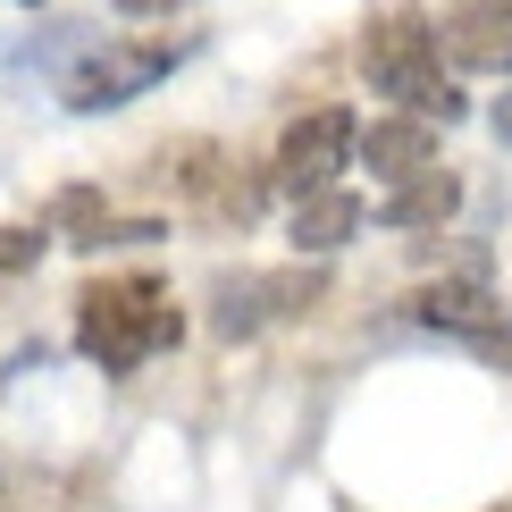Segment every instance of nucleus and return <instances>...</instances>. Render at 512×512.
<instances>
[{
  "label": "nucleus",
  "mask_w": 512,
  "mask_h": 512,
  "mask_svg": "<svg viewBox=\"0 0 512 512\" xmlns=\"http://www.w3.org/2000/svg\"><path fill=\"white\" fill-rule=\"evenodd\" d=\"M496 512H504V504H496Z\"/></svg>",
  "instance_id": "15"
},
{
  "label": "nucleus",
  "mask_w": 512,
  "mask_h": 512,
  "mask_svg": "<svg viewBox=\"0 0 512 512\" xmlns=\"http://www.w3.org/2000/svg\"><path fill=\"white\" fill-rule=\"evenodd\" d=\"M353 152H361L353 110H311V118L286 126V143H277V168H269V177H277V194L311 202V194H328V185L353 168Z\"/></svg>",
  "instance_id": "4"
},
{
  "label": "nucleus",
  "mask_w": 512,
  "mask_h": 512,
  "mask_svg": "<svg viewBox=\"0 0 512 512\" xmlns=\"http://www.w3.org/2000/svg\"><path fill=\"white\" fill-rule=\"evenodd\" d=\"M361 160H370L378 185H412L437 168V126L429 118H378V126H361Z\"/></svg>",
  "instance_id": "8"
},
{
  "label": "nucleus",
  "mask_w": 512,
  "mask_h": 512,
  "mask_svg": "<svg viewBox=\"0 0 512 512\" xmlns=\"http://www.w3.org/2000/svg\"><path fill=\"white\" fill-rule=\"evenodd\" d=\"M110 9H126V17H168V9H185V0H110Z\"/></svg>",
  "instance_id": "13"
},
{
  "label": "nucleus",
  "mask_w": 512,
  "mask_h": 512,
  "mask_svg": "<svg viewBox=\"0 0 512 512\" xmlns=\"http://www.w3.org/2000/svg\"><path fill=\"white\" fill-rule=\"evenodd\" d=\"M185 51H194V42H152V34L143 42H101V51H84L76 68L59 76V93H68V110H84V118L93 110H126V101L152 93Z\"/></svg>",
  "instance_id": "3"
},
{
  "label": "nucleus",
  "mask_w": 512,
  "mask_h": 512,
  "mask_svg": "<svg viewBox=\"0 0 512 512\" xmlns=\"http://www.w3.org/2000/svg\"><path fill=\"white\" fill-rule=\"evenodd\" d=\"M437 51H445V42H437V17L403 9V0L361 26V76H370V93L395 101L403 118H462V93L445 84Z\"/></svg>",
  "instance_id": "1"
},
{
  "label": "nucleus",
  "mask_w": 512,
  "mask_h": 512,
  "mask_svg": "<svg viewBox=\"0 0 512 512\" xmlns=\"http://www.w3.org/2000/svg\"><path fill=\"white\" fill-rule=\"evenodd\" d=\"M454 202H462V185L445 177V168H429V177H412V185H395V194H387L378 227H445V219H454Z\"/></svg>",
  "instance_id": "10"
},
{
  "label": "nucleus",
  "mask_w": 512,
  "mask_h": 512,
  "mask_svg": "<svg viewBox=\"0 0 512 512\" xmlns=\"http://www.w3.org/2000/svg\"><path fill=\"white\" fill-rule=\"evenodd\" d=\"M51 219H59V227H84L76 244H93V227H101V194H93V185H68V194L51 202Z\"/></svg>",
  "instance_id": "11"
},
{
  "label": "nucleus",
  "mask_w": 512,
  "mask_h": 512,
  "mask_svg": "<svg viewBox=\"0 0 512 512\" xmlns=\"http://www.w3.org/2000/svg\"><path fill=\"white\" fill-rule=\"evenodd\" d=\"M319 303V269H261V277H227L219 303H210V328L219 336H252L269 319H294Z\"/></svg>",
  "instance_id": "5"
},
{
  "label": "nucleus",
  "mask_w": 512,
  "mask_h": 512,
  "mask_svg": "<svg viewBox=\"0 0 512 512\" xmlns=\"http://www.w3.org/2000/svg\"><path fill=\"white\" fill-rule=\"evenodd\" d=\"M361 219H370V210H361V194H345V185H328V194H311V202H294V252H336L345 236H361Z\"/></svg>",
  "instance_id": "9"
},
{
  "label": "nucleus",
  "mask_w": 512,
  "mask_h": 512,
  "mask_svg": "<svg viewBox=\"0 0 512 512\" xmlns=\"http://www.w3.org/2000/svg\"><path fill=\"white\" fill-rule=\"evenodd\" d=\"M177 336H185V319H177V303H168L160 277H110V286H93L76 303V345H84V361H101L110 378L143 370V361L168 353Z\"/></svg>",
  "instance_id": "2"
},
{
  "label": "nucleus",
  "mask_w": 512,
  "mask_h": 512,
  "mask_svg": "<svg viewBox=\"0 0 512 512\" xmlns=\"http://www.w3.org/2000/svg\"><path fill=\"white\" fill-rule=\"evenodd\" d=\"M42 261V227H0V277Z\"/></svg>",
  "instance_id": "12"
},
{
  "label": "nucleus",
  "mask_w": 512,
  "mask_h": 512,
  "mask_svg": "<svg viewBox=\"0 0 512 512\" xmlns=\"http://www.w3.org/2000/svg\"><path fill=\"white\" fill-rule=\"evenodd\" d=\"M487 126H496V143H512V84H504V101L487 110Z\"/></svg>",
  "instance_id": "14"
},
{
  "label": "nucleus",
  "mask_w": 512,
  "mask_h": 512,
  "mask_svg": "<svg viewBox=\"0 0 512 512\" xmlns=\"http://www.w3.org/2000/svg\"><path fill=\"white\" fill-rule=\"evenodd\" d=\"M437 42L454 68H479V76H504L512 68V0H454L437 17Z\"/></svg>",
  "instance_id": "7"
},
{
  "label": "nucleus",
  "mask_w": 512,
  "mask_h": 512,
  "mask_svg": "<svg viewBox=\"0 0 512 512\" xmlns=\"http://www.w3.org/2000/svg\"><path fill=\"white\" fill-rule=\"evenodd\" d=\"M412 319H420V328H445V336H471V345H504L512 353L504 303L479 286V277H437V286H420L412 294Z\"/></svg>",
  "instance_id": "6"
}]
</instances>
